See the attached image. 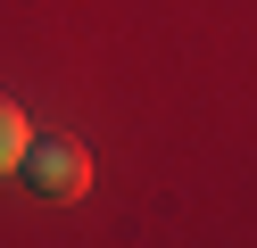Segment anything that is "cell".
<instances>
[{"label":"cell","instance_id":"obj_1","mask_svg":"<svg viewBox=\"0 0 257 248\" xmlns=\"http://www.w3.org/2000/svg\"><path fill=\"white\" fill-rule=\"evenodd\" d=\"M17 174L34 182L42 198H83V190H91V149H83V141H34V132H25Z\"/></svg>","mask_w":257,"mask_h":248},{"label":"cell","instance_id":"obj_2","mask_svg":"<svg viewBox=\"0 0 257 248\" xmlns=\"http://www.w3.org/2000/svg\"><path fill=\"white\" fill-rule=\"evenodd\" d=\"M17 149H25V116L17 99H0V174H17Z\"/></svg>","mask_w":257,"mask_h":248}]
</instances>
